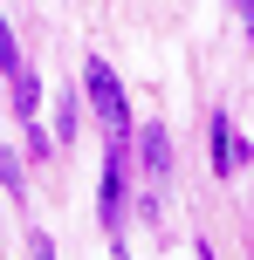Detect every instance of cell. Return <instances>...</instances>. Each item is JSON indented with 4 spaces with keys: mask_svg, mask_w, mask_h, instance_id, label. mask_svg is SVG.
I'll return each mask as SVG.
<instances>
[{
    "mask_svg": "<svg viewBox=\"0 0 254 260\" xmlns=\"http://www.w3.org/2000/svg\"><path fill=\"white\" fill-rule=\"evenodd\" d=\"M82 96H90V110L110 123V137H131V103H124V82H117V69H110L103 55L82 62Z\"/></svg>",
    "mask_w": 254,
    "mask_h": 260,
    "instance_id": "obj_1",
    "label": "cell"
},
{
    "mask_svg": "<svg viewBox=\"0 0 254 260\" xmlns=\"http://www.w3.org/2000/svg\"><path fill=\"white\" fill-rule=\"evenodd\" d=\"M124 199H131V137H110L103 178H96V219H103V233L124 226Z\"/></svg>",
    "mask_w": 254,
    "mask_h": 260,
    "instance_id": "obj_2",
    "label": "cell"
},
{
    "mask_svg": "<svg viewBox=\"0 0 254 260\" xmlns=\"http://www.w3.org/2000/svg\"><path fill=\"white\" fill-rule=\"evenodd\" d=\"M137 165H145V178H165V171H172V137H165V123L137 130Z\"/></svg>",
    "mask_w": 254,
    "mask_h": 260,
    "instance_id": "obj_3",
    "label": "cell"
},
{
    "mask_svg": "<svg viewBox=\"0 0 254 260\" xmlns=\"http://www.w3.org/2000/svg\"><path fill=\"white\" fill-rule=\"evenodd\" d=\"M7 89H14V123H35L41 117V76L21 69V76H7Z\"/></svg>",
    "mask_w": 254,
    "mask_h": 260,
    "instance_id": "obj_4",
    "label": "cell"
},
{
    "mask_svg": "<svg viewBox=\"0 0 254 260\" xmlns=\"http://www.w3.org/2000/svg\"><path fill=\"white\" fill-rule=\"evenodd\" d=\"M206 151H213V171H234V151H241V144H234L227 117H213V123H206Z\"/></svg>",
    "mask_w": 254,
    "mask_h": 260,
    "instance_id": "obj_5",
    "label": "cell"
},
{
    "mask_svg": "<svg viewBox=\"0 0 254 260\" xmlns=\"http://www.w3.org/2000/svg\"><path fill=\"white\" fill-rule=\"evenodd\" d=\"M21 41H14V27H7V14H0V76H21Z\"/></svg>",
    "mask_w": 254,
    "mask_h": 260,
    "instance_id": "obj_6",
    "label": "cell"
},
{
    "mask_svg": "<svg viewBox=\"0 0 254 260\" xmlns=\"http://www.w3.org/2000/svg\"><path fill=\"white\" fill-rule=\"evenodd\" d=\"M0 185H7V199H21V192H27V178H21V157H14L7 144H0Z\"/></svg>",
    "mask_w": 254,
    "mask_h": 260,
    "instance_id": "obj_7",
    "label": "cell"
},
{
    "mask_svg": "<svg viewBox=\"0 0 254 260\" xmlns=\"http://www.w3.org/2000/svg\"><path fill=\"white\" fill-rule=\"evenodd\" d=\"M76 96H55V137H76Z\"/></svg>",
    "mask_w": 254,
    "mask_h": 260,
    "instance_id": "obj_8",
    "label": "cell"
},
{
    "mask_svg": "<svg viewBox=\"0 0 254 260\" xmlns=\"http://www.w3.org/2000/svg\"><path fill=\"white\" fill-rule=\"evenodd\" d=\"M48 151H55V137H48L41 123H27V157H48Z\"/></svg>",
    "mask_w": 254,
    "mask_h": 260,
    "instance_id": "obj_9",
    "label": "cell"
},
{
    "mask_svg": "<svg viewBox=\"0 0 254 260\" xmlns=\"http://www.w3.org/2000/svg\"><path fill=\"white\" fill-rule=\"evenodd\" d=\"M27 260H55V240L48 233H27Z\"/></svg>",
    "mask_w": 254,
    "mask_h": 260,
    "instance_id": "obj_10",
    "label": "cell"
},
{
    "mask_svg": "<svg viewBox=\"0 0 254 260\" xmlns=\"http://www.w3.org/2000/svg\"><path fill=\"white\" fill-rule=\"evenodd\" d=\"M227 7H234V14L247 21V41H254V0H227Z\"/></svg>",
    "mask_w": 254,
    "mask_h": 260,
    "instance_id": "obj_11",
    "label": "cell"
},
{
    "mask_svg": "<svg viewBox=\"0 0 254 260\" xmlns=\"http://www.w3.org/2000/svg\"><path fill=\"white\" fill-rule=\"evenodd\" d=\"M117 260H131V253H124V247H117Z\"/></svg>",
    "mask_w": 254,
    "mask_h": 260,
    "instance_id": "obj_12",
    "label": "cell"
}]
</instances>
